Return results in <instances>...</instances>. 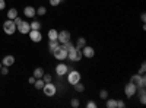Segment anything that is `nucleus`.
I'll return each mask as SVG.
<instances>
[{
    "mask_svg": "<svg viewBox=\"0 0 146 108\" xmlns=\"http://www.w3.org/2000/svg\"><path fill=\"white\" fill-rule=\"evenodd\" d=\"M44 80H42V78L41 79H36L35 80V83H34V86H35V89H42V86H44Z\"/></svg>",
    "mask_w": 146,
    "mask_h": 108,
    "instance_id": "nucleus-23",
    "label": "nucleus"
},
{
    "mask_svg": "<svg viewBox=\"0 0 146 108\" xmlns=\"http://www.w3.org/2000/svg\"><path fill=\"white\" fill-rule=\"evenodd\" d=\"M6 7V2H5V0H0V10H3Z\"/></svg>",
    "mask_w": 146,
    "mask_h": 108,
    "instance_id": "nucleus-35",
    "label": "nucleus"
},
{
    "mask_svg": "<svg viewBox=\"0 0 146 108\" xmlns=\"http://www.w3.org/2000/svg\"><path fill=\"white\" fill-rule=\"evenodd\" d=\"M105 101H107V104H105L107 108H117V101H115V99H113V98H107Z\"/></svg>",
    "mask_w": 146,
    "mask_h": 108,
    "instance_id": "nucleus-18",
    "label": "nucleus"
},
{
    "mask_svg": "<svg viewBox=\"0 0 146 108\" xmlns=\"http://www.w3.org/2000/svg\"><path fill=\"white\" fill-rule=\"evenodd\" d=\"M124 107H126V104L123 101H117V108H124Z\"/></svg>",
    "mask_w": 146,
    "mask_h": 108,
    "instance_id": "nucleus-34",
    "label": "nucleus"
},
{
    "mask_svg": "<svg viewBox=\"0 0 146 108\" xmlns=\"http://www.w3.org/2000/svg\"><path fill=\"white\" fill-rule=\"evenodd\" d=\"M2 66H3V64H2V62H0V69H2Z\"/></svg>",
    "mask_w": 146,
    "mask_h": 108,
    "instance_id": "nucleus-38",
    "label": "nucleus"
},
{
    "mask_svg": "<svg viewBox=\"0 0 146 108\" xmlns=\"http://www.w3.org/2000/svg\"><path fill=\"white\" fill-rule=\"evenodd\" d=\"M139 99H140L142 104L146 102V91H145V88H140V91H139Z\"/></svg>",
    "mask_w": 146,
    "mask_h": 108,
    "instance_id": "nucleus-21",
    "label": "nucleus"
},
{
    "mask_svg": "<svg viewBox=\"0 0 146 108\" xmlns=\"http://www.w3.org/2000/svg\"><path fill=\"white\" fill-rule=\"evenodd\" d=\"M35 80H36V79H35V78H34V76H31V78H29V79H28V82H29V83H31V85H34V83H35Z\"/></svg>",
    "mask_w": 146,
    "mask_h": 108,
    "instance_id": "nucleus-36",
    "label": "nucleus"
},
{
    "mask_svg": "<svg viewBox=\"0 0 146 108\" xmlns=\"http://www.w3.org/2000/svg\"><path fill=\"white\" fill-rule=\"evenodd\" d=\"M85 45H86V40H85L83 37H79L78 41H76V45H75V47H78V48H83Z\"/></svg>",
    "mask_w": 146,
    "mask_h": 108,
    "instance_id": "nucleus-20",
    "label": "nucleus"
},
{
    "mask_svg": "<svg viewBox=\"0 0 146 108\" xmlns=\"http://www.w3.org/2000/svg\"><path fill=\"white\" fill-rule=\"evenodd\" d=\"M16 16H18V10H16L15 7H12V9L7 10V19H12V21H13Z\"/></svg>",
    "mask_w": 146,
    "mask_h": 108,
    "instance_id": "nucleus-16",
    "label": "nucleus"
},
{
    "mask_svg": "<svg viewBox=\"0 0 146 108\" xmlns=\"http://www.w3.org/2000/svg\"><path fill=\"white\" fill-rule=\"evenodd\" d=\"M140 19H142V22H145V21H146V15L142 13V15H140Z\"/></svg>",
    "mask_w": 146,
    "mask_h": 108,
    "instance_id": "nucleus-37",
    "label": "nucleus"
},
{
    "mask_svg": "<svg viewBox=\"0 0 146 108\" xmlns=\"http://www.w3.org/2000/svg\"><path fill=\"white\" fill-rule=\"evenodd\" d=\"M66 75H67V83H69V85H72V86L76 85L78 82H80V78H82L78 70H73V69L70 72H67Z\"/></svg>",
    "mask_w": 146,
    "mask_h": 108,
    "instance_id": "nucleus-2",
    "label": "nucleus"
},
{
    "mask_svg": "<svg viewBox=\"0 0 146 108\" xmlns=\"http://www.w3.org/2000/svg\"><path fill=\"white\" fill-rule=\"evenodd\" d=\"M3 32L7 35H13L16 32V23L12 19H6L3 22Z\"/></svg>",
    "mask_w": 146,
    "mask_h": 108,
    "instance_id": "nucleus-3",
    "label": "nucleus"
},
{
    "mask_svg": "<svg viewBox=\"0 0 146 108\" xmlns=\"http://www.w3.org/2000/svg\"><path fill=\"white\" fill-rule=\"evenodd\" d=\"M57 35H58V31L57 29H54V28H51L50 31H48V40H57Z\"/></svg>",
    "mask_w": 146,
    "mask_h": 108,
    "instance_id": "nucleus-17",
    "label": "nucleus"
},
{
    "mask_svg": "<svg viewBox=\"0 0 146 108\" xmlns=\"http://www.w3.org/2000/svg\"><path fill=\"white\" fill-rule=\"evenodd\" d=\"M29 27H31V29H41V22L40 21H32L29 23Z\"/></svg>",
    "mask_w": 146,
    "mask_h": 108,
    "instance_id": "nucleus-22",
    "label": "nucleus"
},
{
    "mask_svg": "<svg viewBox=\"0 0 146 108\" xmlns=\"http://www.w3.org/2000/svg\"><path fill=\"white\" fill-rule=\"evenodd\" d=\"M58 45H60V42H58L57 40H51L50 42H48V48H50V51L53 53V51H54V50L57 48Z\"/></svg>",
    "mask_w": 146,
    "mask_h": 108,
    "instance_id": "nucleus-19",
    "label": "nucleus"
},
{
    "mask_svg": "<svg viewBox=\"0 0 146 108\" xmlns=\"http://www.w3.org/2000/svg\"><path fill=\"white\" fill-rule=\"evenodd\" d=\"M45 13H47V9L44 6H40L38 9H36V15H38V16H44Z\"/></svg>",
    "mask_w": 146,
    "mask_h": 108,
    "instance_id": "nucleus-24",
    "label": "nucleus"
},
{
    "mask_svg": "<svg viewBox=\"0 0 146 108\" xmlns=\"http://www.w3.org/2000/svg\"><path fill=\"white\" fill-rule=\"evenodd\" d=\"M16 31H19L22 35H27L29 31H31V27H29V22L27 21H22L19 25H16Z\"/></svg>",
    "mask_w": 146,
    "mask_h": 108,
    "instance_id": "nucleus-9",
    "label": "nucleus"
},
{
    "mask_svg": "<svg viewBox=\"0 0 146 108\" xmlns=\"http://www.w3.org/2000/svg\"><path fill=\"white\" fill-rule=\"evenodd\" d=\"M145 70H146V64H145V63H142V66H140V70H139V73H140V75H145Z\"/></svg>",
    "mask_w": 146,
    "mask_h": 108,
    "instance_id": "nucleus-33",
    "label": "nucleus"
},
{
    "mask_svg": "<svg viewBox=\"0 0 146 108\" xmlns=\"http://www.w3.org/2000/svg\"><path fill=\"white\" fill-rule=\"evenodd\" d=\"M140 79H142V75L137 73V75H133V76L130 78V82L133 83V85H136V86L139 88V85H140Z\"/></svg>",
    "mask_w": 146,
    "mask_h": 108,
    "instance_id": "nucleus-14",
    "label": "nucleus"
},
{
    "mask_svg": "<svg viewBox=\"0 0 146 108\" xmlns=\"http://www.w3.org/2000/svg\"><path fill=\"white\" fill-rule=\"evenodd\" d=\"M42 91H44V95H47V97H54L57 92V86L53 82H48V83H44Z\"/></svg>",
    "mask_w": 146,
    "mask_h": 108,
    "instance_id": "nucleus-5",
    "label": "nucleus"
},
{
    "mask_svg": "<svg viewBox=\"0 0 146 108\" xmlns=\"http://www.w3.org/2000/svg\"><path fill=\"white\" fill-rule=\"evenodd\" d=\"M70 32L69 31H66V29H63V31H58V35H57V41L60 42V44H64V42H67V41H70Z\"/></svg>",
    "mask_w": 146,
    "mask_h": 108,
    "instance_id": "nucleus-8",
    "label": "nucleus"
},
{
    "mask_svg": "<svg viewBox=\"0 0 146 108\" xmlns=\"http://www.w3.org/2000/svg\"><path fill=\"white\" fill-rule=\"evenodd\" d=\"M98 105H96V102H94V101H88L86 102V108H96Z\"/></svg>",
    "mask_w": 146,
    "mask_h": 108,
    "instance_id": "nucleus-29",
    "label": "nucleus"
},
{
    "mask_svg": "<svg viewBox=\"0 0 146 108\" xmlns=\"http://www.w3.org/2000/svg\"><path fill=\"white\" fill-rule=\"evenodd\" d=\"M0 73L6 76V75L9 73V67H6V66H2V69H0Z\"/></svg>",
    "mask_w": 146,
    "mask_h": 108,
    "instance_id": "nucleus-30",
    "label": "nucleus"
},
{
    "mask_svg": "<svg viewBox=\"0 0 146 108\" xmlns=\"http://www.w3.org/2000/svg\"><path fill=\"white\" fill-rule=\"evenodd\" d=\"M124 93H126V97H127V98L135 97V95L137 93V86H136V85H133L131 82H129L127 85L124 86Z\"/></svg>",
    "mask_w": 146,
    "mask_h": 108,
    "instance_id": "nucleus-6",
    "label": "nucleus"
},
{
    "mask_svg": "<svg viewBox=\"0 0 146 108\" xmlns=\"http://www.w3.org/2000/svg\"><path fill=\"white\" fill-rule=\"evenodd\" d=\"M82 56L85 58H92L95 56V50H94V47L91 45H85L83 48H82Z\"/></svg>",
    "mask_w": 146,
    "mask_h": 108,
    "instance_id": "nucleus-10",
    "label": "nucleus"
},
{
    "mask_svg": "<svg viewBox=\"0 0 146 108\" xmlns=\"http://www.w3.org/2000/svg\"><path fill=\"white\" fill-rule=\"evenodd\" d=\"M50 5L51 6H58V5H62V0H50Z\"/></svg>",
    "mask_w": 146,
    "mask_h": 108,
    "instance_id": "nucleus-32",
    "label": "nucleus"
},
{
    "mask_svg": "<svg viewBox=\"0 0 146 108\" xmlns=\"http://www.w3.org/2000/svg\"><path fill=\"white\" fill-rule=\"evenodd\" d=\"M70 105H72L73 108H78V107L80 105V102H79V99H78V98H72V101H70Z\"/></svg>",
    "mask_w": 146,
    "mask_h": 108,
    "instance_id": "nucleus-26",
    "label": "nucleus"
},
{
    "mask_svg": "<svg viewBox=\"0 0 146 108\" xmlns=\"http://www.w3.org/2000/svg\"><path fill=\"white\" fill-rule=\"evenodd\" d=\"M66 73H67V64L58 63V64L56 66V75H57L58 78H62V76H64Z\"/></svg>",
    "mask_w": 146,
    "mask_h": 108,
    "instance_id": "nucleus-11",
    "label": "nucleus"
},
{
    "mask_svg": "<svg viewBox=\"0 0 146 108\" xmlns=\"http://www.w3.org/2000/svg\"><path fill=\"white\" fill-rule=\"evenodd\" d=\"M2 64L6 66V67L13 66V64H15V57H13V56H5L3 60H2Z\"/></svg>",
    "mask_w": 146,
    "mask_h": 108,
    "instance_id": "nucleus-13",
    "label": "nucleus"
},
{
    "mask_svg": "<svg viewBox=\"0 0 146 108\" xmlns=\"http://www.w3.org/2000/svg\"><path fill=\"white\" fill-rule=\"evenodd\" d=\"M42 80H44L45 83H48V82H51V80H53V76H51V75H48V73H44Z\"/></svg>",
    "mask_w": 146,
    "mask_h": 108,
    "instance_id": "nucleus-27",
    "label": "nucleus"
},
{
    "mask_svg": "<svg viewBox=\"0 0 146 108\" xmlns=\"http://www.w3.org/2000/svg\"><path fill=\"white\" fill-rule=\"evenodd\" d=\"M44 76V69L42 67H36L35 70H34V78L35 79H41Z\"/></svg>",
    "mask_w": 146,
    "mask_h": 108,
    "instance_id": "nucleus-15",
    "label": "nucleus"
},
{
    "mask_svg": "<svg viewBox=\"0 0 146 108\" xmlns=\"http://www.w3.org/2000/svg\"><path fill=\"white\" fill-rule=\"evenodd\" d=\"M82 48H78V47H73V48L67 53V58L70 60V62H73V63H78V62H80L82 60Z\"/></svg>",
    "mask_w": 146,
    "mask_h": 108,
    "instance_id": "nucleus-1",
    "label": "nucleus"
},
{
    "mask_svg": "<svg viewBox=\"0 0 146 108\" xmlns=\"http://www.w3.org/2000/svg\"><path fill=\"white\" fill-rule=\"evenodd\" d=\"M51 54L58 60V62H63V60H66V58H67V50L64 48V47H63L62 44H60V45L57 47V48H56Z\"/></svg>",
    "mask_w": 146,
    "mask_h": 108,
    "instance_id": "nucleus-4",
    "label": "nucleus"
},
{
    "mask_svg": "<svg viewBox=\"0 0 146 108\" xmlns=\"http://www.w3.org/2000/svg\"><path fill=\"white\" fill-rule=\"evenodd\" d=\"M73 86H75V91H76V92H83V91H85V86L82 85L80 82H78L76 85H73Z\"/></svg>",
    "mask_w": 146,
    "mask_h": 108,
    "instance_id": "nucleus-25",
    "label": "nucleus"
},
{
    "mask_svg": "<svg viewBox=\"0 0 146 108\" xmlns=\"http://www.w3.org/2000/svg\"><path fill=\"white\" fill-rule=\"evenodd\" d=\"M146 86V78H145V75H142V79H140V85H139V88H145Z\"/></svg>",
    "mask_w": 146,
    "mask_h": 108,
    "instance_id": "nucleus-31",
    "label": "nucleus"
},
{
    "mask_svg": "<svg viewBox=\"0 0 146 108\" xmlns=\"http://www.w3.org/2000/svg\"><path fill=\"white\" fill-rule=\"evenodd\" d=\"M28 35H29V40H31L32 42H40V41L42 40V34H41L40 29H31V31L28 32Z\"/></svg>",
    "mask_w": 146,
    "mask_h": 108,
    "instance_id": "nucleus-7",
    "label": "nucleus"
},
{
    "mask_svg": "<svg viewBox=\"0 0 146 108\" xmlns=\"http://www.w3.org/2000/svg\"><path fill=\"white\" fill-rule=\"evenodd\" d=\"M23 15H25L27 18H29V19H32L36 15V9L34 6H27L25 9H23Z\"/></svg>",
    "mask_w": 146,
    "mask_h": 108,
    "instance_id": "nucleus-12",
    "label": "nucleus"
},
{
    "mask_svg": "<svg viewBox=\"0 0 146 108\" xmlns=\"http://www.w3.org/2000/svg\"><path fill=\"white\" fill-rule=\"evenodd\" d=\"M100 98H101V99H107V98H108V91L102 89V91L100 92Z\"/></svg>",
    "mask_w": 146,
    "mask_h": 108,
    "instance_id": "nucleus-28",
    "label": "nucleus"
}]
</instances>
